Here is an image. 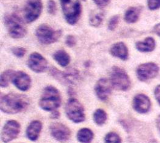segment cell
Returning <instances> with one entry per match:
<instances>
[{"mask_svg":"<svg viewBox=\"0 0 160 143\" xmlns=\"http://www.w3.org/2000/svg\"><path fill=\"white\" fill-rule=\"evenodd\" d=\"M28 98L19 93H11L1 98V109L8 114H16L24 110L29 105Z\"/></svg>","mask_w":160,"mask_h":143,"instance_id":"obj_1","label":"cell"},{"mask_svg":"<svg viewBox=\"0 0 160 143\" xmlns=\"http://www.w3.org/2000/svg\"><path fill=\"white\" fill-rule=\"evenodd\" d=\"M4 22L11 37L18 39L23 38L26 34L27 29L25 24L17 14H6L4 17Z\"/></svg>","mask_w":160,"mask_h":143,"instance_id":"obj_2","label":"cell"},{"mask_svg":"<svg viewBox=\"0 0 160 143\" xmlns=\"http://www.w3.org/2000/svg\"><path fill=\"white\" fill-rule=\"evenodd\" d=\"M61 102V95L58 90L52 86H48L42 91L39 104L42 109L51 111L58 108Z\"/></svg>","mask_w":160,"mask_h":143,"instance_id":"obj_3","label":"cell"},{"mask_svg":"<svg viewBox=\"0 0 160 143\" xmlns=\"http://www.w3.org/2000/svg\"><path fill=\"white\" fill-rule=\"evenodd\" d=\"M64 17L66 22L75 24L79 20L81 13V5L79 0H59Z\"/></svg>","mask_w":160,"mask_h":143,"instance_id":"obj_4","label":"cell"},{"mask_svg":"<svg viewBox=\"0 0 160 143\" xmlns=\"http://www.w3.org/2000/svg\"><path fill=\"white\" fill-rule=\"evenodd\" d=\"M62 34L61 30H54L46 24L39 25L36 30L38 41L43 45H49L58 40Z\"/></svg>","mask_w":160,"mask_h":143,"instance_id":"obj_5","label":"cell"},{"mask_svg":"<svg viewBox=\"0 0 160 143\" xmlns=\"http://www.w3.org/2000/svg\"><path fill=\"white\" fill-rule=\"evenodd\" d=\"M110 82L112 87L119 90H127L131 85L128 74L123 69L118 66H114L111 69Z\"/></svg>","mask_w":160,"mask_h":143,"instance_id":"obj_6","label":"cell"},{"mask_svg":"<svg viewBox=\"0 0 160 143\" xmlns=\"http://www.w3.org/2000/svg\"><path fill=\"white\" fill-rule=\"evenodd\" d=\"M42 9L41 0H27L23 9L25 21L30 23L36 21L41 15Z\"/></svg>","mask_w":160,"mask_h":143,"instance_id":"obj_7","label":"cell"},{"mask_svg":"<svg viewBox=\"0 0 160 143\" xmlns=\"http://www.w3.org/2000/svg\"><path fill=\"white\" fill-rule=\"evenodd\" d=\"M66 112L69 119L76 123L82 122L85 119L83 107L78 100L73 98L68 100L66 106Z\"/></svg>","mask_w":160,"mask_h":143,"instance_id":"obj_8","label":"cell"},{"mask_svg":"<svg viewBox=\"0 0 160 143\" xmlns=\"http://www.w3.org/2000/svg\"><path fill=\"white\" fill-rule=\"evenodd\" d=\"M20 131V125L16 120L8 121L2 130L1 139L5 143H8L16 138Z\"/></svg>","mask_w":160,"mask_h":143,"instance_id":"obj_9","label":"cell"},{"mask_svg":"<svg viewBox=\"0 0 160 143\" xmlns=\"http://www.w3.org/2000/svg\"><path fill=\"white\" fill-rule=\"evenodd\" d=\"M159 71L158 66L154 63H146L140 65L136 70L138 78L141 81H146L155 77Z\"/></svg>","mask_w":160,"mask_h":143,"instance_id":"obj_10","label":"cell"},{"mask_svg":"<svg viewBox=\"0 0 160 143\" xmlns=\"http://www.w3.org/2000/svg\"><path fill=\"white\" fill-rule=\"evenodd\" d=\"M29 68L36 73L43 72L48 66L47 60L39 53H31L28 60Z\"/></svg>","mask_w":160,"mask_h":143,"instance_id":"obj_11","label":"cell"},{"mask_svg":"<svg viewBox=\"0 0 160 143\" xmlns=\"http://www.w3.org/2000/svg\"><path fill=\"white\" fill-rule=\"evenodd\" d=\"M52 135L58 141L64 142L67 140L71 135L69 129L61 123H53L50 126Z\"/></svg>","mask_w":160,"mask_h":143,"instance_id":"obj_12","label":"cell"},{"mask_svg":"<svg viewBox=\"0 0 160 143\" xmlns=\"http://www.w3.org/2000/svg\"><path fill=\"white\" fill-rule=\"evenodd\" d=\"M112 84L107 78L99 79L95 85V92L98 97L101 100H106L111 92Z\"/></svg>","mask_w":160,"mask_h":143,"instance_id":"obj_13","label":"cell"},{"mask_svg":"<svg viewBox=\"0 0 160 143\" xmlns=\"http://www.w3.org/2000/svg\"><path fill=\"white\" fill-rule=\"evenodd\" d=\"M12 82L18 89L22 91L28 90L30 88L31 83L30 77L22 71H18L14 73Z\"/></svg>","mask_w":160,"mask_h":143,"instance_id":"obj_14","label":"cell"},{"mask_svg":"<svg viewBox=\"0 0 160 143\" xmlns=\"http://www.w3.org/2000/svg\"><path fill=\"white\" fill-rule=\"evenodd\" d=\"M151 106L149 98L144 94H138L134 98L133 107L139 113L147 112Z\"/></svg>","mask_w":160,"mask_h":143,"instance_id":"obj_15","label":"cell"},{"mask_svg":"<svg viewBox=\"0 0 160 143\" xmlns=\"http://www.w3.org/2000/svg\"><path fill=\"white\" fill-rule=\"evenodd\" d=\"M111 54L122 60H126L128 58V49L123 42H117L113 44L110 48Z\"/></svg>","mask_w":160,"mask_h":143,"instance_id":"obj_16","label":"cell"},{"mask_svg":"<svg viewBox=\"0 0 160 143\" xmlns=\"http://www.w3.org/2000/svg\"><path fill=\"white\" fill-rule=\"evenodd\" d=\"M41 128L42 124L41 122L38 120L32 121L26 130V135L28 139L31 140H36L39 137Z\"/></svg>","mask_w":160,"mask_h":143,"instance_id":"obj_17","label":"cell"},{"mask_svg":"<svg viewBox=\"0 0 160 143\" xmlns=\"http://www.w3.org/2000/svg\"><path fill=\"white\" fill-rule=\"evenodd\" d=\"M136 47L141 52L151 51L155 47V42L153 38L148 37L142 41H138L136 43Z\"/></svg>","mask_w":160,"mask_h":143,"instance_id":"obj_18","label":"cell"},{"mask_svg":"<svg viewBox=\"0 0 160 143\" xmlns=\"http://www.w3.org/2000/svg\"><path fill=\"white\" fill-rule=\"evenodd\" d=\"M53 58L61 66H68L70 62V56L68 53L63 50H59L53 54Z\"/></svg>","mask_w":160,"mask_h":143,"instance_id":"obj_19","label":"cell"},{"mask_svg":"<svg viewBox=\"0 0 160 143\" xmlns=\"http://www.w3.org/2000/svg\"><path fill=\"white\" fill-rule=\"evenodd\" d=\"M104 17V12L101 10H95L91 11L89 14V23L93 27H98L101 24Z\"/></svg>","mask_w":160,"mask_h":143,"instance_id":"obj_20","label":"cell"},{"mask_svg":"<svg viewBox=\"0 0 160 143\" xmlns=\"http://www.w3.org/2000/svg\"><path fill=\"white\" fill-rule=\"evenodd\" d=\"M141 9L138 7L129 8L124 14V20L128 23H134L139 18Z\"/></svg>","mask_w":160,"mask_h":143,"instance_id":"obj_21","label":"cell"},{"mask_svg":"<svg viewBox=\"0 0 160 143\" xmlns=\"http://www.w3.org/2000/svg\"><path fill=\"white\" fill-rule=\"evenodd\" d=\"M77 138L81 143H90L93 138V133L90 129L83 128L78 131Z\"/></svg>","mask_w":160,"mask_h":143,"instance_id":"obj_22","label":"cell"},{"mask_svg":"<svg viewBox=\"0 0 160 143\" xmlns=\"http://www.w3.org/2000/svg\"><path fill=\"white\" fill-rule=\"evenodd\" d=\"M15 72L12 70H8L4 72L1 75V87H6L8 86L9 82L11 80Z\"/></svg>","mask_w":160,"mask_h":143,"instance_id":"obj_23","label":"cell"},{"mask_svg":"<svg viewBox=\"0 0 160 143\" xmlns=\"http://www.w3.org/2000/svg\"><path fill=\"white\" fill-rule=\"evenodd\" d=\"M107 115L102 109H98L94 114V120L98 125L103 124L106 120Z\"/></svg>","mask_w":160,"mask_h":143,"instance_id":"obj_24","label":"cell"},{"mask_svg":"<svg viewBox=\"0 0 160 143\" xmlns=\"http://www.w3.org/2000/svg\"><path fill=\"white\" fill-rule=\"evenodd\" d=\"M105 143H121L120 137L114 132L108 133L104 139Z\"/></svg>","mask_w":160,"mask_h":143,"instance_id":"obj_25","label":"cell"},{"mask_svg":"<svg viewBox=\"0 0 160 143\" xmlns=\"http://www.w3.org/2000/svg\"><path fill=\"white\" fill-rule=\"evenodd\" d=\"M119 21V17L118 15H114V16H112L109 19L108 23V29L111 31L114 30L117 28Z\"/></svg>","mask_w":160,"mask_h":143,"instance_id":"obj_26","label":"cell"},{"mask_svg":"<svg viewBox=\"0 0 160 143\" xmlns=\"http://www.w3.org/2000/svg\"><path fill=\"white\" fill-rule=\"evenodd\" d=\"M47 11L49 14L54 15L57 11V6L54 0H49L47 3Z\"/></svg>","mask_w":160,"mask_h":143,"instance_id":"obj_27","label":"cell"},{"mask_svg":"<svg viewBox=\"0 0 160 143\" xmlns=\"http://www.w3.org/2000/svg\"><path fill=\"white\" fill-rule=\"evenodd\" d=\"M11 51L16 56L21 58L24 56L26 53V49L22 47H14L11 49Z\"/></svg>","mask_w":160,"mask_h":143,"instance_id":"obj_28","label":"cell"},{"mask_svg":"<svg viewBox=\"0 0 160 143\" xmlns=\"http://www.w3.org/2000/svg\"><path fill=\"white\" fill-rule=\"evenodd\" d=\"M148 8L151 10H154L160 8V0H148Z\"/></svg>","mask_w":160,"mask_h":143,"instance_id":"obj_29","label":"cell"},{"mask_svg":"<svg viewBox=\"0 0 160 143\" xmlns=\"http://www.w3.org/2000/svg\"><path fill=\"white\" fill-rule=\"evenodd\" d=\"M76 38L72 35H68L66 38V44L69 47H72L76 45Z\"/></svg>","mask_w":160,"mask_h":143,"instance_id":"obj_30","label":"cell"},{"mask_svg":"<svg viewBox=\"0 0 160 143\" xmlns=\"http://www.w3.org/2000/svg\"><path fill=\"white\" fill-rule=\"evenodd\" d=\"M93 2L98 6L99 8H102L106 7L109 4L111 0H92Z\"/></svg>","mask_w":160,"mask_h":143,"instance_id":"obj_31","label":"cell"},{"mask_svg":"<svg viewBox=\"0 0 160 143\" xmlns=\"http://www.w3.org/2000/svg\"><path fill=\"white\" fill-rule=\"evenodd\" d=\"M154 94H155V97L156 98V100H158V102L160 104V85H158L156 88L155 91H154Z\"/></svg>","mask_w":160,"mask_h":143,"instance_id":"obj_32","label":"cell"},{"mask_svg":"<svg viewBox=\"0 0 160 143\" xmlns=\"http://www.w3.org/2000/svg\"><path fill=\"white\" fill-rule=\"evenodd\" d=\"M156 124H157V126L158 128L159 129V130L160 131V115L158 116L157 120H156Z\"/></svg>","mask_w":160,"mask_h":143,"instance_id":"obj_33","label":"cell"},{"mask_svg":"<svg viewBox=\"0 0 160 143\" xmlns=\"http://www.w3.org/2000/svg\"><path fill=\"white\" fill-rule=\"evenodd\" d=\"M59 116V114H58V112H52V118H57Z\"/></svg>","mask_w":160,"mask_h":143,"instance_id":"obj_34","label":"cell"},{"mask_svg":"<svg viewBox=\"0 0 160 143\" xmlns=\"http://www.w3.org/2000/svg\"><path fill=\"white\" fill-rule=\"evenodd\" d=\"M83 1H85V0H83Z\"/></svg>","mask_w":160,"mask_h":143,"instance_id":"obj_35","label":"cell"},{"mask_svg":"<svg viewBox=\"0 0 160 143\" xmlns=\"http://www.w3.org/2000/svg\"><path fill=\"white\" fill-rule=\"evenodd\" d=\"M159 35H160V34H159Z\"/></svg>","mask_w":160,"mask_h":143,"instance_id":"obj_36","label":"cell"}]
</instances>
